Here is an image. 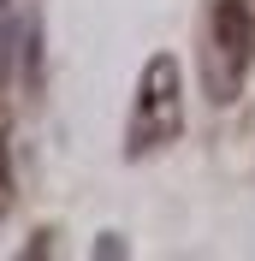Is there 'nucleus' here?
Masks as SVG:
<instances>
[{"mask_svg":"<svg viewBox=\"0 0 255 261\" xmlns=\"http://www.w3.org/2000/svg\"><path fill=\"white\" fill-rule=\"evenodd\" d=\"M255 71V6L249 0H214L208 12V95L232 107Z\"/></svg>","mask_w":255,"mask_h":261,"instance_id":"obj_1","label":"nucleus"},{"mask_svg":"<svg viewBox=\"0 0 255 261\" xmlns=\"http://www.w3.org/2000/svg\"><path fill=\"white\" fill-rule=\"evenodd\" d=\"M184 130V95H178V60L155 54L137 77V107H131V130H125V154H155V148L178 143Z\"/></svg>","mask_w":255,"mask_h":261,"instance_id":"obj_2","label":"nucleus"},{"mask_svg":"<svg viewBox=\"0 0 255 261\" xmlns=\"http://www.w3.org/2000/svg\"><path fill=\"white\" fill-rule=\"evenodd\" d=\"M12 208V166H6V143H0V220Z\"/></svg>","mask_w":255,"mask_h":261,"instance_id":"obj_3","label":"nucleus"}]
</instances>
